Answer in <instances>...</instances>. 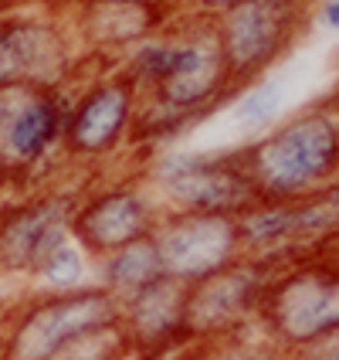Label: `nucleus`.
Returning a JSON list of instances; mask_svg holds the SVG:
<instances>
[{
  "label": "nucleus",
  "mask_w": 339,
  "mask_h": 360,
  "mask_svg": "<svg viewBox=\"0 0 339 360\" xmlns=\"http://www.w3.org/2000/svg\"><path fill=\"white\" fill-rule=\"evenodd\" d=\"M258 330L281 354H295L339 330V265L322 255L285 262L265 292Z\"/></svg>",
  "instance_id": "39448f33"
},
{
  "label": "nucleus",
  "mask_w": 339,
  "mask_h": 360,
  "mask_svg": "<svg viewBox=\"0 0 339 360\" xmlns=\"http://www.w3.org/2000/svg\"><path fill=\"white\" fill-rule=\"evenodd\" d=\"M319 200L326 204V211H329V218L336 221V228H339V177L329 184V187H322L319 191Z\"/></svg>",
  "instance_id": "393cba45"
},
{
  "label": "nucleus",
  "mask_w": 339,
  "mask_h": 360,
  "mask_svg": "<svg viewBox=\"0 0 339 360\" xmlns=\"http://www.w3.org/2000/svg\"><path fill=\"white\" fill-rule=\"evenodd\" d=\"M224 61L234 85L265 79L295 44L302 27V0H244L214 20Z\"/></svg>",
  "instance_id": "f8f14e48"
},
{
  "label": "nucleus",
  "mask_w": 339,
  "mask_h": 360,
  "mask_svg": "<svg viewBox=\"0 0 339 360\" xmlns=\"http://www.w3.org/2000/svg\"><path fill=\"white\" fill-rule=\"evenodd\" d=\"M81 65L79 34L65 20L14 4L0 7V92L14 85L72 89Z\"/></svg>",
  "instance_id": "0eeeda50"
},
{
  "label": "nucleus",
  "mask_w": 339,
  "mask_h": 360,
  "mask_svg": "<svg viewBox=\"0 0 339 360\" xmlns=\"http://www.w3.org/2000/svg\"><path fill=\"white\" fill-rule=\"evenodd\" d=\"M163 276H166L163 259L153 238L133 241V245H126V248L105 255V259H95V285H102L119 302L136 296L140 289H146L149 282L163 279Z\"/></svg>",
  "instance_id": "f3484780"
},
{
  "label": "nucleus",
  "mask_w": 339,
  "mask_h": 360,
  "mask_svg": "<svg viewBox=\"0 0 339 360\" xmlns=\"http://www.w3.org/2000/svg\"><path fill=\"white\" fill-rule=\"evenodd\" d=\"M194 4H197V11L204 14V18L218 20L220 14H227L231 7H238V4H244V0H194Z\"/></svg>",
  "instance_id": "b1692460"
},
{
  "label": "nucleus",
  "mask_w": 339,
  "mask_h": 360,
  "mask_svg": "<svg viewBox=\"0 0 339 360\" xmlns=\"http://www.w3.org/2000/svg\"><path fill=\"white\" fill-rule=\"evenodd\" d=\"M27 282L34 292H79L95 285V259L75 238H65Z\"/></svg>",
  "instance_id": "6ab92c4d"
},
{
  "label": "nucleus",
  "mask_w": 339,
  "mask_h": 360,
  "mask_svg": "<svg viewBox=\"0 0 339 360\" xmlns=\"http://www.w3.org/2000/svg\"><path fill=\"white\" fill-rule=\"evenodd\" d=\"M288 360H339V330L316 343H309V347H302L295 354H288Z\"/></svg>",
  "instance_id": "4be33fe9"
},
{
  "label": "nucleus",
  "mask_w": 339,
  "mask_h": 360,
  "mask_svg": "<svg viewBox=\"0 0 339 360\" xmlns=\"http://www.w3.org/2000/svg\"><path fill=\"white\" fill-rule=\"evenodd\" d=\"M160 31V11L142 4H81L79 34L85 55H129L136 44Z\"/></svg>",
  "instance_id": "dca6fc26"
},
{
  "label": "nucleus",
  "mask_w": 339,
  "mask_h": 360,
  "mask_svg": "<svg viewBox=\"0 0 339 360\" xmlns=\"http://www.w3.org/2000/svg\"><path fill=\"white\" fill-rule=\"evenodd\" d=\"M72 4H142V7H160L163 0H72Z\"/></svg>",
  "instance_id": "bb28decb"
},
{
  "label": "nucleus",
  "mask_w": 339,
  "mask_h": 360,
  "mask_svg": "<svg viewBox=\"0 0 339 360\" xmlns=\"http://www.w3.org/2000/svg\"><path fill=\"white\" fill-rule=\"evenodd\" d=\"M119 323L136 360H173L194 350L187 333V285L163 276L119 302Z\"/></svg>",
  "instance_id": "2eb2a0df"
},
{
  "label": "nucleus",
  "mask_w": 339,
  "mask_h": 360,
  "mask_svg": "<svg viewBox=\"0 0 339 360\" xmlns=\"http://www.w3.org/2000/svg\"><path fill=\"white\" fill-rule=\"evenodd\" d=\"M163 204L142 174L81 184L72 238L92 259H105L133 241L153 238L163 221Z\"/></svg>",
  "instance_id": "9d476101"
},
{
  "label": "nucleus",
  "mask_w": 339,
  "mask_h": 360,
  "mask_svg": "<svg viewBox=\"0 0 339 360\" xmlns=\"http://www.w3.org/2000/svg\"><path fill=\"white\" fill-rule=\"evenodd\" d=\"M68 109L72 89L14 85L0 92V184L7 194L48 184L55 163H65Z\"/></svg>",
  "instance_id": "f03ea898"
},
{
  "label": "nucleus",
  "mask_w": 339,
  "mask_h": 360,
  "mask_svg": "<svg viewBox=\"0 0 339 360\" xmlns=\"http://www.w3.org/2000/svg\"><path fill=\"white\" fill-rule=\"evenodd\" d=\"M316 20H319V27H326L329 34L339 38V0H322L319 11H316Z\"/></svg>",
  "instance_id": "5701e85b"
},
{
  "label": "nucleus",
  "mask_w": 339,
  "mask_h": 360,
  "mask_svg": "<svg viewBox=\"0 0 339 360\" xmlns=\"http://www.w3.org/2000/svg\"><path fill=\"white\" fill-rule=\"evenodd\" d=\"M170 34H173V48H170L166 75L142 102L183 120H194L200 126L214 116V109H224L231 102L238 85L224 61L214 20H197Z\"/></svg>",
  "instance_id": "6e6552de"
},
{
  "label": "nucleus",
  "mask_w": 339,
  "mask_h": 360,
  "mask_svg": "<svg viewBox=\"0 0 339 360\" xmlns=\"http://www.w3.org/2000/svg\"><path fill=\"white\" fill-rule=\"evenodd\" d=\"M281 109H285V89H281V82L268 79V75L251 85H241L227 102V116L244 143L268 133L272 126H279Z\"/></svg>",
  "instance_id": "a211bd4d"
},
{
  "label": "nucleus",
  "mask_w": 339,
  "mask_h": 360,
  "mask_svg": "<svg viewBox=\"0 0 339 360\" xmlns=\"http://www.w3.org/2000/svg\"><path fill=\"white\" fill-rule=\"evenodd\" d=\"M316 255H322L326 262H333V265H339V231H336V235H333L329 241H326V245H322V248L316 252Z\"/></svg>",
  "instance_id": "a878e982"
},
{
  "label": "nucleus",
  "mask_w": 339,
  "mask_h": 360,
  "mask_svg": "<svg viewBox=\"0 0 339 360\" xmlns=\"http://www.w3.org/2000/svg\"><path fill=\"white\" fill-rule=\"evenodd\" d=\"M336 231V221L329 218L319 194L305 200H255L238 214L241 248L255 259L295 262L316 255Z\"/></svg>",
  "instance_id": "ddd939ff"
},
{
  "label": "nucleus",
  "mask_w": 339,
  "mask_h": 360,
  "mask_svg": "<svg viewBox=\"0 0 339 360\" xmlns=\"http://www.w3.org/2000/svg\"><path fill=\"white\" fill-rule=\"evenodd\" d=\"M81 187L41 184L0 200V279H31L38 265L65 238H72V221Z\"/></svg>",
  "instance_id": "1a4fd4ad"
},
{
  "label": "nucleus",
  "mask_w": 339,
  "mask_h": 360,
  "mask_svg": "<svg viewBox=\"0 0 339 360\" xmlns=\"http://www.w3.org/2000/svg\"><path fill=\"white\" fill-rule=\"evenodd\" d=\"M7 4H14V0H0V7H7Z\"/></svg>",
  "instance_id": "c756f323"
},
{
  "label": "nucleus",
  "mask_w": 339,
  "mask_h": 360,
  "mask_svg": "<svg viewBox=\"0 0 339 360\" xmlns=\"http://www.w3.org/2000/svg\"><path fill=\"white\" fill-rule=\"evenodd\" d=\"M7 198V187H4V184H0V200Z\"/></svg>",
  "instance_id": "c85d7f7f"
},
{
  "label": "nucleus",
  "mask_w": 339,
  "mask_h": 360,
  "mask_svg": "<svg viewBox=\"0 0 339 360\" xmlns=\"http://www.w3.org/2000/svg\"><path fill=\"white\" fill-rule=\"evenodd\" d=\"M258 200H305L339 177V116L333 102L302 105L255 140L238 143Z\"/></svg>",
  "instance_id": "f257e3e1"
},
{
  "label": "nucleus",
  "mask_w": 339,
  "mask_h": 360,
  "mask_svg": "<svg viewBox=\"0 0 339 360\" xmlns=\"http://www.w3.org/2000/svg\"><path fill=\"white\" fill-rule=\"evenodd\" d=\"M285 262L241 255L234 265L211 279L187 285V333L194 347L231 340L255 330L261 320L265 292Z\"/></svg>",
  "instance_id": "9b49d317"
},
{
  "label": "nucleus",
  "mask_w": 339,
  "mask_h": 360,
  "mask_svg": "<svg viewBox=\"0 0 339 360\" xmlns=\"http://www.w3.org/2000/svg\"><path fill=\"white\" fill-rule=\"evenodd\" d=\"M142 177L173 214H244L258 194L234 150H163L142 160Z\"/></svg>",
  "instance_id": "7ed1b4c3"
},
{
  "label": "nucleus",
  "mask_w": 339,
  "mask_h": 360,
  "mask_svg": "<svg viewBox=\"0 0 339 360\" xmlns=\"http://www.w3.org/2000/svg\"><path fill=\"white\" fill-rule=\"evenodd\" d=\"M194 360H288V354H281L279 347L265 340L258 326L238 333L231 340L207 343V347H194Z\"/></svg>",
  "instance_id": "412c9836"
},
{
  "label": "nucleus",
  "mask_w": 339,
  "mask_h": 360,
  "mask_svg": "<svg viewBox=\"0 0 339 360\" xmlns=\"http://www.w3.org/2000/svg\"><path fill=\"white\" fill-rule=\"evenodd\" d=\"M119 320V300L102 285L79 292H31L0 323V360H55L81 333Z\"/></svg>",
  "instance_id": "20e7f679"
},
{
  "label": "nucleus",
  "mask_w": 339,
  "mask_h": 360,
  "mask_svg": "<svg viewBox=\"0 0 339 360\" xmlns=\"http://www.w3.org/2000/svg\"><path fill=\"white\" fill-rule=\"evenodd\" d=\"M55 360H133V347L122 330V323H105L99 330L81 333L79 340H72Z\"/></svg>",
  "instance_id": "aec40b11"
},
{
  "label": "nucleus",
  "mask_w": 339,
  "mask_h": 360,
  "mask_svg": "<svg viewBox=\"0 0 339 360\" xmlns=\"http://www.w3.org/2000/svg\"><path fill=\"white\" fill-rule=\"evenodd\" d=\"M160 248L163 272L180 285H197L224 272L244 255L238 235V218L224 214H173L166 211L153 231Z\"/></svg>",
  "instance_id": "4468645a"
},
{
  "label": "nucleus",
  "mask_w": 339,
  "mask_h": 360,
  "mask_svg": "<svg viewBox=\"0 0 339 360\" xmlns=\"http://www.w3.org/2000/svg\"><path fill=\"white\" fill-rule=\"evenodd\" d=\"M142 96L119 75V68L95 72L72 85V109L65 122L61 157L72 167H99L133 146Z\"/></svg>",
  "instance_id": "423d86ee"
},
{
  "label": "nucleus",
  "mask_w": 339,
  "mask_h": 360,
  "mask_svg": "<svg viewBox=\"0 0 339 360\" xmlns=\"http://www.w3.org/2000/svg\"><path fill=\"white\" fill-rule=\"evenodd\" d=\"M329 102H333V109H336V116H339V89H336V96H333Z\"/></svg>",
  "instance_id": "cd10ccee"
}]
</instances>
